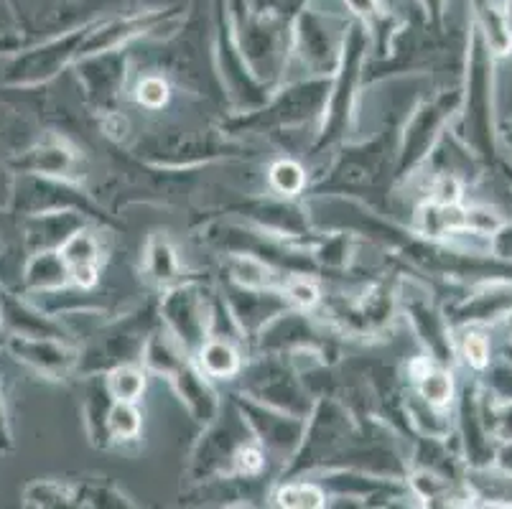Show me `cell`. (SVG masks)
<instances>
[{
  "label": "cell",
  "instance_id": "obj_7",
  "mask_svg": "<svg viewBox=\"0 0 512 509\" xmlns=\"http://www.w3.org/2000/svg\"><path fill=\"white\" fill-rule=\"evenodd\" d=\"M462 105V97L449 102V95L439 97V100L423 102L416 107L406 125V135H403V148L398 153V163H395V174L406 176L416 166L426 161V156L434 151V143L439 138V130L444 128L446 120L454 115Z\"/></svg>",
  "mask_w": 512,
  "mask_h": 509
},
{
  "label": "cell",
  "instance_id": "obj_31",
  "mask_svg": "<svg viewBox=\"0 0 512 509\" xmlns=\"http://www.w3.org/2000/svg\"><path fill=\"white\" fill-rule=\"evenodd\" d=\"M171 87L164 77L158 74H146L141 82L136 84V102L146 110H161L169 102Z\"/></svg>",
  "mask_w": 512,
  "mask_h": 509
},
{
  "label": "cell",
  "instance_id": "obj_33",
  "mask_svg": "<svg viewBox=\"0 0 512 509\" xmlns=\"http://www.w3.org/2000/svg\"><path fill=\"white\" fill-rule=\"evenodd\" d=\"M487 390L497 398H512V364H495L487 375Z\"/></svg>",
  "mask_w": 512,
  "mask_h": 509
},
{
  "label": "cell",
  "instance_id": "obj_2",
  "mask_svg": "<svg viewBox=\"0 0 512 509\" xmlns=\"http://www.w3.org/2000/svg\"><path fill=\"white\" fill-rule=\"evenodd\" d=\"M367 44H370V36H367V26L362 21L352 23L349 31H344L337 77H334V84L329 87L327 107H324V128H321L314 151H324V148L347 135L349 123H352V112H355L362 69H365Z\"/></svg>",
  "mask_w": 512,
  "mask_h": 509
},
{
  "label": "cell",
  "instance_id": "obj_11",
  "mask_svg": "<svg viewBox=\"0 0 512 509\" xmlns=\"http://www.w3.org/2000/svg\"><path fill=\"white\" fill-rule=\"evenodd\" d=\"M225 301L227 311L232 314L235 319L237 329L245 334H260L268 321L276 319L278 314H283L291 303L286 301L281 291H253V288H242L232 280H227V288H225Z\"/></svg>",
  "mask_w": 512,
  "mask_h": 509
},
{
  "label": "cell",
  "instance_id": "obj_13",
  "mask_svg": "<svg viewBox=\"0 0 512 509\" xmlns=\"http://www.w3.org/2000/svg\"><path fill=\"white\" fill-rule=\"evenodd\" d=\"M403 301H406V314L411 319L413 331L426 344L431 359L439 364L449 362L454 354V344H451V326L446 321V314H441L426 293H418V296L408 293L403 296Z\"/></svg>",
  "mask_w": 512,
  "mask_h": 509
},
{
  "label": "cell",
  "instance_id": "obj_8",
  "mask_svg": "<svg viewBox=\"0 0 512 509\" xmlns=\"http://www.w3.org/2000/svg\"><path fill=\"white\" fill-rule=\"evenodd\" d=\"M512 314V280L487 278L472 288L469 296H462L446 308V321L451 329L464 326H484L505 321Z\"/></svg>",
  "mask_w": 512,
  "mask_h": 509
},
{
  "label": "cell",
  "instance_id": "obj_6",
  "mask_svg": "<svg viewBox=\"0 0 512 509\" xmlns=\"http://www.w3.org/2000/svg\"><path fill=\"white\" fill-rule=\"evenodd\" d=\"M232 403L242 413V418L248 420L250 431L258 438L260 446L265 448V454L276 456L278 461H291L293 454L299 451L301 438H304L306 418L291 415L286 410L271 408V405L260 403V400L248 398V395H235Z\"/></svg>",
  "mask_w": 512,
  "mask_h": 509
},
{
  "label": "cell",
  "instance_id": "obj_1",
  "mask_svg": "<svg viewBox=\"0 0 512 509\" xmlns=\"http://www.w3.org/2000/svg\"><path fill=\"white\" fill-rule=\"evenodd\" d=\"M462 125L456 138H462L474 156L492 158L495 153V92H492V54L484 46L482 36L472 26L469 31V56H467V90L459 105Z\"/></svg>",
  "mask_w": 512,
  "mask_h": 509
},
{
  "label": "cell",
  "instance_id": "obj_21",
  "mask_svg": "<svg viewBox=\"0 0 512 509\" xmlns=\"http://www.w3.org/2000/svg\"><path fill=\"white\" fill-rule=\"evenodd\" d=\"M469 497L484 499V504H512V474H507L502 466H469L467 471Z\"/></svg>",
  "mask_w": 512,
  "mask_h": 509
},
{
  "label": "cell",
  "instance_id": "obj_30",
  "mask_svg": "<svg viewBox=\"0 0 512 509\" xmlns=\"http://www.w3.org/2000/svg\"><path fill=\"white\" fill-rule=\"evenodd\" d=\"M281 293L286 296V301L291 303V306L301 308V311H311V308H316L321 303L319 286H316L311 278H306L304 273L288 275L286 283H283V288H281Z\"/></svg>",
  "mask_w": 512,
  "mask_h": 509
},
{
  "label": "cell",
  "instance_id": "obj_10",
  "mask_svg": "<svg viewBox=\"0 0 512 509\" xmlns=\"http://www.w3.org/2000/svg\"><path fill=\"white\" fill-rule=\"evenodd\" d=\"M342 41L344 34L334 39L332 28L324 23V16L314 11H306L296 23V54L314 77L329 74L332 69L337 72L339 56H342Z\"/></svg>",
  "mask_w": 512,
  "mask_h": 509
},
{
  "label": "cell",
  "instance_id": "obj_15",
  "mask_svg": "<svg viewBox=\"0 0 512 509\" xmlns=\"http://www.w3.org/2000/svg\"><path fill=\"white\" fill-rule=\"evenodd\" d=\"M59 255L64 258L69 270V278H72L74 286L79 288H95L97 280H100V270L105 265V247L102 240L97 237L95 230L90 227H79L74 235H69L67 240L59 247Z\"/></svg>",
  "mask_w": 512,
  "mask_h": 509
},
{
  "label": "cell",
  "instance_id": "obj_16",
  "mask_svg": "<svg viewBox=\"0 0 512 509\" xmlns=\"http://www.w3.org/2000/svg\"><path fill=\"white\" fill-rule=\"evenodd\" d=\"M194 362H197V367L209 380H235L242 372L245 359H242L235 339H227V336H207V342L194 354Z\"/></svg>",
  "mask_w": 512,
  "mask_h": 509
},
{
  "label": "cell",
  "instance_id": "obj_27",
  "mask_svg": "<svg viewBox=\"0 0 512 509\" xmlns=\"http://www.w3.org/2000/svg\"><path fill=\"white\" fill-rule=\"evenodd\" d=\"M278 507L288 509H319L327 504L329 494L319 482H306V479H288L286 484L276 489L273 494Z\"/></svg>",
  "mask_w": 512,
  "mask_h": 509
},
{
  "label": "cell",
  "instance_id": "obj_14",
  "mask_svg": "<svg viewBox=\"0 0 512 509\" xmlns=\"http://www.w3.org/2000/svg\"><path fill=\"white\" fill-rule=\"evenodd\" d=\"M79 79L85 82L87 97L95 105L113 107L125 84V56H120L118 51L82 56Z\"/></svg>",
  "mask_w": 512,
  "mask_h": 509
},
{
  "label": "cell",
  "instance_id": "obj_22",
  "mask_svg": "<svg viewBox=\"0 0 512 509\" xmlns=\"http://www.w3.org/2000/svg\"><path fill=\"white\" fill-rule=\"evenodd\" d=\"M143 270H146L148 280L156 286L171 288L179 283L181 275V260L176 252L174 242L164 235H153L146 245V255H143Z\"/></svg>",
  "mask_w": 512,
  "mask_h": 509
},
{
  "label": "cell",
  "instance_id": "obj_39",
  "mask_svg": "<svg viewBox=\"0 0 512 509\" xmlns=\"http://www.w3.org/2000/svg\"><path fill=\"white\" fill-rule=\"evenodd\" d=\"M505 16H507V21H510V26H512V0H505Z\"/></svg>",
  "mask_w": 512,
  "mask_h": 509
},
{
  "label": "cell",
  "instance_id": "obj_19",
  "mask_svg": "<svg viewBox=\"0 0 512 509\" xmlns=\"http://www.w3.org/2000/svg\"><path fill=\"white\" fill-rule=\"evenodd\" d=\"M474 28L482 36L484 46L492 56H507L512 51V26L505 16V8L495 0H472Z\"/></svg>",
  "mask_w": 512,
  "mask_h": 509
},
{
  "label": "cell",
  "instance_id": "obj_36",
  "mask_svg": "<svg viewBox=\"0 0 512 509\" xmlns=\"http://www.w3.org/2000/svg\"><path fill=\"white\" fill-rule=\"evenodd\" d=\"M495 464L502 466V469H505L507 474H512V441L510 443H502V446L497 448Z\"/></svg>",
  "mask_w": 512,
  "mask_h": 509
},
{
  "label": "cell",
  "instance_id": "obj_32",
  "mask_svg": "<svg viewBox=\"0 0 512 509\" xmlns=\"http://www.w3.org/2000/svg\"><path fill=\"white\" fill-rule=\"evenodd\" d=\"M26 499H29V504H36V507H62V504H74L72 489L64 487V484L59 482L31 484L29 492H26Z\"/></svg>",
  "mask_w": 512,
  "mask_h": 509
},
{
  "label": "cell",
  "instance_id": "obj_20",
  "mask_svg": "<svg viewBox=\"0 0 512 509\" xmlns=\"http://www.w3.org/2000/svg\"><path fill=\"white\" fill-rule=\"evenodd\" d=\"M113 405V395L107 390L105 375H90L85 382V426L92 443L100 448L113 446L107 433V410Z\"/></svg>",
  "mask_w": 512,
  "mask_h": 509
},
{
  "label": "cell",
  "instance_id": "obj_12",
  "mask_svg": "<svg viewBox=\"0 0 512 509\" xmlns=\"http://www.w3.org/2000/svg\"><path fill=\"white\" fill-rule=\"evenodd\" d=\"M13 354L39 375L59 380L79 367V352L54 336H13Z\"/></svg>",
  "mask_w": 512,
  "mask_h": 509
},
{
  "label": "cell",
  "instance_id": "obj_34",
  "mask_svg": "<svg viewBox=\"0 0 512 509\" xmlns=\"http://www.w3.org/2000/svg\"><path fill=\"white\" fill-rule=\"evenodd\" d=\"M344 3L352 16H357V21H362L365 26L383 13V0H344Z\"/></svg>",
  "mask_w": 512,
  "mask_h": 509
},
{
  "label": "cell",
  "instance_id": "obj_9",
  "mask_svg": "<svg viewBox=\"0 0 512 509\" xmlns=\"http://www.w3.org/2000/svg\"><path fill=\"white\" fill-rule=\"evenodd\" d=\"M161 377H166V380L171 382V387L176 390V395H179V400L184 403V408L189 410V415L197 420L199 426H209V423L220 415V395L214 392L212 382H209V377L199 370L194 357H189V354L179 357Z\"/></svg>",
  "mask_w": 512,
  "mask_h": 509
},
{
  "label": "cell",
  "instance_id": "obj_24",
  "mask_svg": "<svg viewBox=\"0 0 512 509\" xmlns=\"http://www.w3.org/2000/svg\"><path fill=\"white\" fill-rule=\"evenodd\" d=\"M143 431V413L138 403L130 400H113L107 410V433L110 443H133L141 438Z\"/></svg>",
  "mask_w": 512,
  "mask_h": 509
},
{
  "label": "cell",
  "instance_id": "obj_23",
  "mask_svg": "<svg viewBox=\"0 0 512 509\" xmlns=\"http://www.w3.org/2000/svg\"><path fill=\"white\" fill-rule=\"evenodd\" d=\"M26 288L36 293L44 291H57V288L72 286L69 270L59 250H39L26 265V275H23Z\"/></svg>",
  "mask_w": 512,
  "mask_h": 509
},
{
  "label": "cell",
  "instance_id": "obj_29",
  "mask_svg": "<svg viewBox=\"0 0 512 509\" xmlns=\"http://www.w3.org/2000/svg\"><path fill=\"white\" fill-rule=\"evenodd\" d=\"M72 497L77 499L74 504H85V507H130L128 497L107 482H85L82 487L72 489Z\"/></svg>",
  "mask_w": 512,
  "mask_h": 509
},
{
  "label": "cell",
  "instance_id": "obj_3",
  "mask_svg": "<svg viewBox=\"0 0 512 509\" xmlns=\"http://www.w3.org/2000/svg\"><path fill=\"white\" fill-rule=\"evenodd\" d=\"M204 428H207V433H204L202 441L192 451V461H189L186 474L197 484L232 479V464H235L237 451H240L242 443H248L250 438H255L248 426V420L242 418L237 405L232 403L227 415H222L220 410V415Z\"/></svg>",
  "mask_w": 512,
  "mask_h": 509
},
{
  "label": "cell",
  "instance_id": "obj_37",
  "mask_svg": "<svg viewBox=\"0 0 512 509\" xmlns=\"http://www.w3.org/2000/svg\"><path fill=\"white\" fill-rule=\"evenodd\" d=\"M11 443V431H8V415L6 405L0 400V448H6Z\"/></svg>",
  "mask_w": 512,
  "mask_h": 509
},
{
  "label": "cell",
  "instance_id": "obj_4",
  "mask_svg": "<svg viewBox=\"0 0 512 509\" xmlns=\"http://www.w3.org/2000/svg\"><path fill=\"white\" fill-rule=\"evenodd\" d=\"M242 395L260 400L271 408L286 410L299 418H309L311 400L306 387L299 382V372L291 364L281 362L278 354H268V359H260L248 372L242 370Z\"/></svg>",
  "mask_w": 512,
  "mask_h": 509
},
{
  "label": "cell",
  "instance_id": "obj_25",
  "mask_svg": "<svg viewBox=\"0 0 512 509\" xmlns=\"http://www.w3.org/2000/svg\"><path fill=\"white\" fill-rule=\"evenodd\" d=\"M105 382L113 400L138 403L143 398V392H146V367H141V362L118 364L113 370H107Z\"/></svg>",
  "mask_w": 512,
  "mask_h": 509
},
{
  "label": "cell",
  "instance_id": "obj_35",
  "mask_svg": "<svg viewBox=\"0 0 512 509\" xmlns=\"http://www.w3.org/2000/svg\"><path fill=\"white\" fill-rule=\"evenodd\" d=\"M418 3L426 11L428 21L434 23V26H441V21L446 16V0H418Z\"/></svg>",
  "mask_w": 512,
  "mask_h": 509
},
{
  "label": "cell",
  "instance_id": "obj_28",
  "mask_svg": "<svg viewBox=\"0 0 512 509\" xmlns=\"http://www.w3.org/2000/svg\"><path fill=\"white\" fill-rule=\"evenodd\" d=\"M456 349H459V357L472 367V370L482 372L492 364L490 357V336L482 334V331L472 329V326H464L459 339H456Z\"/></svg>",
  "mask_w": 512,
  "mask_h": 509
},
{
  "label": "cell",
  "instance_id": "obj_5",
  "mask_svg": "<svg viewBox=\"0 0 512 509\" xmlns=\"http://www.w3.org/2000/svg\"><path fill=\"white\" fill-rule=\"evenodd\" d=\"M158 316L161 326L174 336V342L189 357H194L197 349L207 342L212 326V303L197 283H176L161 298Z\"/></svg>",
  "mask_w": 512,
  "mask_h": 509
},
{
  "label": "cell",
  "instance_id": "obj_26",
  "mask_svg": "<svg viewBox=\"0 0 512 509\" xmlns=\"http://www.w3.org/2000/svg\"><path fill=\"white\" fill-rule=\"evenodd\" d=\"M268 184L283 199H296L309 189V171L293 158H278L268 168Z\"/></svg>",
  "mask_w": 512,
  "mask_h": 509
},
{
  "label": "cell",
  "instance_id": "obj_17",
  "mask_svg": "<svg viewBox=\"0 0 512 509\" xmlns=\"http://www.w3.org/2000/svg\"><path fill=\"white\" fill-rule=\"evenodd\" d=\"M79 153L72 146L62 143V140H51L44 146L34 148L29 156L23 158V168L36 176H46V179H62L69 181L77 176L79 171Z\"/></svg>",
  "mask_w": 512,
  "mask_h": 509
},
{
  "label": "cell",
  "instance_id": "obj_38",
  "mask_svg": "<svg viewBox=\"0 0 512 509\" xmlns=\"http://www.w3.org/2000/svg\"><path fill=\"white\" fill-rule=\"evenodd\" d=\"M502 359H505L507 364H512V339L505 344V347H502Z\"/></svg>",
  "mask_w": 512,
  "mask_h": 509
},
{
  "label": "cell",
  "instance_id": "obj_18",
  "mask_svg": "<svg viewBox=\"0 0 512 509\" xmlns=\"http://www.w3.org/2000/svg\"><path fill=\"white\" fill-rule=\"evenodd\" d=\"M87 219L85 212L79 209H57V212H41L34 217V227L31 230V242H34L36 250H59L62 242L69 235L85 227Z\"/></svg>",
  "mask_w": 512,
  "mask_h": 509
},
{
  "label": "cell",
  "instance_id": "obj_40",
  "mask_svg": "<svg viewBox=\"0 0 512 509\" xmlns=\"http://www.w3.org/2000/svg\"><path fill=\"white\" fill-rule=\"evenodd\" d=\"M505 174H507V181H510V184H512V168H507Z\"/></svg>",
  "mask_w": 512,
  "mask_h": 509
}]
</instances>
